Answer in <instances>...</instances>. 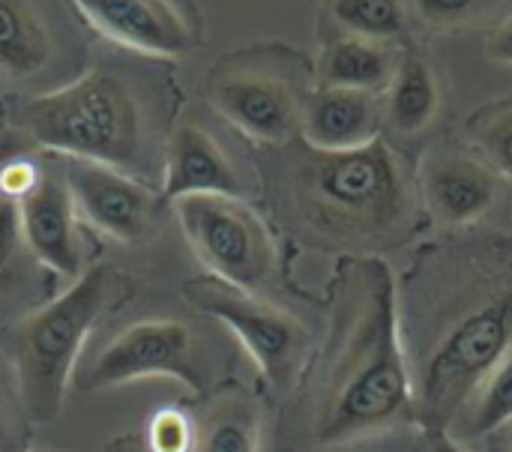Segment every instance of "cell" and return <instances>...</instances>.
Segmentation results:
<instances>
[{
    "label": "cell",
    "mask_w": 512,
    "mask_h": 452,
    "mask_svg": "<svg viewBox=\"0 0 512 452\" xmlns=\"http://www.w3.org/2000/svg\"><path fill=\"white\" fill-rule=\"evenodd\" d=\"M192 441H195V423L183 411L162 408L153 414L147 426L150 452H192Z\"/></svg>",
    "instance_id": "obj_23"
},
{
    "label": "cell",
    "mask_w": 512,
    "mask_h": 452,
    "mask_svg": "<svg viewBox=\"0 0 512 452\" xmlns=\"http://www.w3.org/2000/svg\"><path fill=\"white\" fill-rule=\"evenodd\" d=\"M327 18L342 36L393 45L408 30L402 0H327Z\"/></svg>",
    "instance_id": "obj_21"
},
{
    "label": "cell",
    "mask_w": 512,
    "mask_h": 452,
    "mask_svg": "<svg viewBox=\"0 0 512 452\" xmlns=\"http://www.w3.org/2000/svg\"><path fill=\"white\" fill-rule=\"evenodd\" d=\"M141 378H174L189 390L204 387L195 339L186 324L180 321L132 324L75 375V384L84 393H102V390L126 387Z\"/></svg>",
    "instance_id": "obj_10"
},
{
    "label": "cell",
    "mask_w": 512,
    "mask_h": 452,
    "mask_svg": "<svg viewBox=\"0 0 512 452\" xmlns=\"http://www.w3.org/2000/svg\"><path fill=\"white\" fill-rule=\"evenodd\" d=\"M0 129H3V123H0Z\"/></svg>",
    "instance_id": "obj_31"
},
{
    "label": "cell",
    "mask_w": 512,
    "mask_h": 452,
    "mask_svg": "<svg viewBox=\"0 0 512 452\" xmlns=\"http://www.w3.org/2000/svg\"><path fill=\"white\" fill-rule=\"evenodd\" d=\"M90 33L144 60H177L204 39L195 0H72Z\"/></svg>",
    "instance_id": "obj_11"
},
{
    "label": "cell",
    "mask_w": 512,
    "mask_h": 452,
    "mask_svg": "<svg viewBox=\"0 0 512 452\" xmlns=\"http://www.w3.org/2000/svg\"><path fill=\"white\" fill-rule=\"evenodd\" d=\"M315 66L285 42H261L219 57L204 78L207 105L258 144L282 147L300 135Z\"/></svg>",
    "instance_id": "obj_5"
},
{
    "label": "cell",
    "mask_w": 512,
    "mask_h": 452,
    "mask_svg": "<svg viewBox=\"0 0 512 452\" xmlns=\"http://www.w3.org/2000/svg\"><path fill=\"white\" fill-rule=\"evenodd\" d=\"M177 105L180 87L159 60L105 57L66 87L27 99L15 129L45 153L108 165L150 186L162 180Z\"/></svg>",
    "instance_id": "obj_1"
},
{
    "label": "cell",
    "mask_w": 512,
    "mask_h": 452,
    "mask_svg": "<svg viewBox=\"0 0 512 452\" xmlns=\"http://www.w3.org/2000/svg\"><path fill=\"white\" fill-rule=\"evenodd\" d=\"M60 162L78 219L117 243H141L150 234L159 198L147 183L87 159L60 156Z\"/></svg>",
    "instance_id": "obj_12"
},
{
    "label": "cell",
    "mask_w": 512,
    "mask_h": 452,
    "mask_svg": "<svg viewBox=\"0 0 512 452\" xmlns=\"http://www.w3.org/2000/svg\"><path fill=\"white\" fill-rule=\"evenodd\" d=\"M426 452H468L453 435L450 429L441 432H426Z\"/></svg>",
    "instance_id": "obj_28"
},
{
    "label": "cell",
    "mask_w": 512,
    "mask_h": 452,
    "mask_svg": "<svg viewBox=\"0 0 512 452\" xmlns=\"http://www.w3.org/2000/svg\"><path fill=\"white\" fill-rule=\"evenodd\" d=\"M507 452H512V435H510V447H507Z\"/></svg>",
    "instance_id": "obj_30"
},
{
    "label": "cell",
    "mask_w": 512,
    "mask_h": 452,
    "mask_svg": "<svg viewBox=\"0 0 512 452\" xmlns=\"http://www.w3.org/2000/svg\"><path fill=\"white\" fill-rule=\"evenodd\" d=\"M27 252L18 234V210L15 201L0 198V285L9 282V276L15 273L18 255Z\"/></svg>",
    "instance_id": "obj_25"
},
{
    "label": "cell",
    "mask_w": 512,
    "mask_h": 452,
    "mask_svg": "<svg viewBox=\"0 0 512 452\" xmlns=\"http://www.w3.org/2000/svg\"><path fill=\"white\" fill-rule=\"evenodd\" d=\"M429 285V339L414 372V420L450 429L468 396L512 345V240L474 237L444 249Z\"/></svg>",
    "instance_id": "obj_2"
},
{
    "label": "cell",
    "mask_w": 512,
    "mask_h": 452,
    "mask_svg": "<svg viewBox=\"0 0 512 452\" xmlns=\"http://www.w3.org/2000/svg\"><path fill=\"white\" fill-rule=\"evenodd\" d=\"M183 294L192 306H198L237 336V342L246 348L273 390L285 393L294 387L306 363L309 333L291 312L261 300L258 294L231 288L213 276L189 279L183 285Z\"/></svg>",
    "instance_id": "obj_9"
},
{
    "label": "cell",
    "mask_w": 512,
    "mask_h": 452,
    "mask_svg": "<svg viewBox=\"0 0 512 452\" xmlns=\"http://www.w3.org/2000/svg\"><path fill=\"white\" fill-rule=\"evenodd\" d=\"M189 195H246L234 159L198 120L174 123L162 162V198L174 204Z\"/></svg>",
    "instance_id": "obj_15"
},
{
    "label": "cell",
    "mask_w": 512,
    "mask_h": 452,
    "mask_svg": "<svg viewBox=\"0 0 512 452\" xmlns=\"http://www.w3.org/2000/svg\"><path fill=\"white\" fill-rule=\"evenodd\" d=\"M384 102L375 93L315 87L306 99L300 138L312 150H360L381 138Z\"/></svg>",
    "instance_id": "obj_16"
},
{
    "label": "cell",
    "mask_w": 512,
    "mask_h": 452,
    "mask_svg": "<svg viewBox=\"0 0 512 452\" xmlns=\"http://www.w3.org/2000/svg\"><path fill=\"white\" fill-rule=\"evenodd\" d=\"M417 189L426 213L450 228L480 222L498 201V177L489 162L453 147H438L423 156Z\"/></svg>",
    "instance_id": "obj_14"
},
{
    "label": "cell",
    "mask_w": 512,
    "mask_h": 452,
    "mask_svg": "<svg viewBox=\"0 0 512 452\" xmlns=\"http://www.w3.org/2000/svg\"><path fill=\"white\" fill-rule=\"evenodd\" d=\"M0 452H12V432H9V423L3 414V402H0Z\"/></svg>",
    "instance_id": "obj_29"
},
{
    "label": "cell",
    "mask_w": 512,
    "mask_h": 452,
    "mask_svg": "<svg viewBox=\"0 0 512 452\" xmlns=\"http://www.w3.org/2000/svg\"><path fill=\"white\" fill-rule=\"evenodd\" d=\"M345 306L339 348L312 426L321 447L354 444L414 420V375L390 264L357 261Z\"/></svg>",
    "instance_id": "obj_3"
},
{
    "label": "cell",
    "mask_w": 512,
    "mask_h": 452,
    "mask_svg": "<svg viewBox=\"0 0 512 452\" xmlns=\"http://www.w3.org/2000/svg\"><path fill=\"white\" fill-rule=\"evenodd\" d=\"M177 222L207 273L231 288L258 294L276 276V243L264 219L231 195H189L174 201Z\"/></svg>",
    "instance_id": "obj_8"
},
{
    "label": "cell",
    "mask_w": 512,
    "mask_h": 452,
    "mask_svg": "<svg viewBox=\"0 0 512 452\" xmlns=\"http://www.w3.org/2000/svg\"><path fill=\"white\" fill-rule=\"evenodd\" d=\"M90 27L72 0H0V81L27 99L87 69Z\"/></svg>",
    "instance_id": "obj_7"
},
{
    "label": "cell",
    "mask_w": 512,
    "mask_h": 452,
    "mask_svg": "<svg viewBox=\"0 0 512 452\" xmlns=\"http://www.w3.org/2000/svg\"><path fill=\"white\" fill-rule=\"evenodd\" d=\"M441 102V81L432 63L417 51H402L399 69L387 87L384 120L399 135H417L435 123Z\"/></svg>",
    "instance_id": "obj_18"
},
{
    "label": "cell",
    "mask_w": 512,
    "mask_h": 452,
    "mask_svg": "<svg viewBox=\"0 0 512 452\" xmlns=\"http://www.w3.org/2000/svg\"><path fill=\"white\" fill-rule=\"evenodd\" d=\"M288 201L297 222L321 243L378 249L408 234L414 189L399 156L381 138L360 150H312L288 162Z\"/></svg>",
    "instance_id": "obj_4"
},
{
    "label": "cell",
    "mask_w": 512,
    "mask_h": 452,
    "mask_svg": "<svg viewBox=\"0 0 512 452\" xmlns=\"http://www.w3.org/2000/svg\"><path fill=\"white\" fill-rule=\"evenodd\" d=\"M192 452H261V411L249 396L219 399L198 423Z\"/></svg>",
    "instance_id": "obj_19"
},
{
    "label": "cell",
    "mask_w": 512,
    "mask_h": 452,
    "mask_svg": "<svg viewBox=\"0 0 512 452\" xmlns=\"http://www.w3.org/2000/svg\"><path fill=\"white\" fill-rule=\"evenodd\" d=\"M512 423V345L495 363V369L480 381V387L468 396L462 411L456 414L450 429H459L468 438L492 435Z\"/></svg>",
    "instance_id": "obj_20"
},
{
    "label": "cell",
    "mask_w": 512,
    "mask_h": 452,
    "mask_svg": "<svg viewBox=\"0 0 512 452\" xmlns=\"http://www.w3.org/2000/svg\"><path fill=\"white\" fill-rule=\"evenodd\" d=\"M27 150H39L21 129H0V171L9 159L27 153Z\"/></svg>",
    "instance_id": "obj_26"
},
{
    "label": "cell",
    "mask_w": 512,
    "mask_h": 452,
    "mask_svg": "<svg viewBox=\"0 0 512 452\" xmlns=\"http://www.w3.org/2000/svg\"><path fill=\"white\" fill-rule=\"evenodd\" d=\"M489 57L495 63H510L512 66V15L504 18L495 27V33L489 36Z\"/></svg>",
    "instance_id": "obj_27"
},
{
    "label": "cell",
    "mask_w": 512,
    "mask_h": 452,
    "mask_svg": "<svg viewBox=\"0 0 512 452\" xmlns=\"http://www.w3.org/2000/svg\"><path fill=\"white\" fill-rule=\"evenodd\" d=\"M108 303V273L93 267L72 288L27 315L15 330V372L27 420L51 423L63 411L78 354Z\"/></svg>",
    "instance_id": "obj_6"
},
{
    "label": "cell",
    "mask_w": 512,
    "mask_h": 452,
    "mask_svg": "<svg viewBox=\"0 0 512 452\" xmlns=\"http://www.w3.org/2000/svg\"><path fill=\"white\" fill-rule=\"evenodd\" d=\"M18 210V234L27 255L57 273V276H81V237H78V213L72 195L63 180V162L57 153L42 159V174L30 192L15 201Z\"/></svg>",
    "instance_id": "obj_13"
},
{
    "label": "cell",
    "mask_w": 512,
    "mask_h": 452,
    "mask_svg": "<svg viewBox=\"0 0 512 452\" xmlns=\"http://www.w3.org/2000/svg\"><path fill=\"white\" fill-rule=\"evenodd\" d=\"M402 51L384 42L357 36H336L324 45L315 63V87H339L360 93H381L399 69Z\"/></svg>",
    "instance_id": "obj_17"
},
{
    "label": "cell",
    "mask_w": 512,
    "mask_h": 452,
    "mask_svg": "<svg viewBox=\"0 0 512 452\" xmlns=\"http://www.w3.org/2000/svg\"><path fill=\"white\" fill-rule=\"evenodd\" d=\"M480 150L492 171L512 177V108L492 114L477 132Z\"/></svg>",
    "instance_id": "obj_24"
},
{
    "label": "cell",
    "mask_w": 512,
    "mask_h": 452,
    "mask_svg": "<svg viewBox=\"0 0 512 452\" xmlns=\"http://www.w3.org/2000/svg\"><path fill=\"white\" fill-rule=\"evenodd\" d=\"M501 6L504 0H414V15L426 30L444 33L474 27Z\"/></svg>",
    "instance_id": "obj_22"
}]
</instances>
